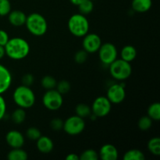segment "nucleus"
<instances>
[{"instance_id": "nucleus-1", "label": "nucleus", "mask_w": 160, "mask_h": 160, "mask_svg": "<svg viewBox=\"0 0 160 160\" xmlns=\"http://www.w3.org/2000/svg\"><path fill=\"white\" fill-rule=\"evenodd\" d=\"M4 48L6 56L14 60H20L26 58L29 55L31 49L29 43L20 37L9 38Z\"/></svg>"}, {"instance_id": "nucleus-2", "label": "nucleus", "mask_w": 160, "mask_h": 160, "mask_svg": "<svg viewBox=\"0 0 160 160\" xmlns=\"http://www.w3.org/2000/svg\"><path fill=\"white\" fill-rule=\"evenodd\" d=\"M12 99L18 107L23 109H29L34 105L36 101L35 95L31 87L20 85L14 90Z\"/></svg>"}, {"instance_id": "nucleus-3", "label": "nucleus", "mask_w": 160, "mask_h": 160, "mask_svg": "<svg viewBox=\"0 0 160 160\" xmlns=\"http://www.w3.org/2000/svg\"><path fill=\"white\" fill-rule=\"evenodd\" d=\"M25 26L31 34L37 37L43 36L48 30L46 19L38 12H33L29 16H27Z\"/></svg>"}, {"instance_id": "nucleus-4", "label": "nucleus", "mask_w": 160, "mask_h": 160, "mask_svg": "<svg viewBox=\"0 0 160 160\" xmlns=\"http://www.w3.org/2000/svg\"><path fill=\"white\" fill-rule=\"evenodd\" d=\"M67 27L70 32L73 36L83 38L89 31V22L85 15L76 13L70 17L67 23Z\"/></svg>"}, {"instance_id": "nucleus-5", "label": "nucleus", "mask_w": 160, "mask_h": 160, "mask_svg": "<svg viewBox=\"0 0 160 160\" xmlns=\"http://www.w3.org/2000/svg\"><path fill=\"white\" fill-rule=\"evenodd\" d=\"M109 67V73L114 79L117 81H124L129 78L132 73V67L131 62L123 59H116Z\"/></svg>"}, {"instance_id": "nucleus-6", "label": "nucleus", "mask_w": 160, "mask_h": 160, "mask_svg": "<svg viewBox=\"0 0 160 160\" xmlns=\"http://www.w3.org/2000/svg\"><path fill=\"white\" fill-rule=\"evenodd\" d=\"M42 103L48 110H58L62 107L63 103L62 95L55 88L47 90L42 97Z\"/></svg>"}, {"instance_id": "nucleus-7", "label": "nucleus", "mask_w": 160, "mask_h": 160, "mask_svg": "<svg viewBox=\"0 0 160 160\" xmlns=\"http://www.w3.org/2000/svg\"><path fill=\"white\" fill-rule=\"evenodd\" d=\"M85 129L84 119L78 116H71L63 122V130L67 134L71 136L78 135Z\"/></svg>"}, {"instance_id": "nucleus-8", "label": "nucleus", "mask_w": 160, "mask_h": 160, "mask_svg": "<svg viewBox=\"0 0 160 160\" xmlns=\"http://www.w3.org/2000/svg\"><path fill=\"white\" fill-rule=\"evenodd\" d=\"M99 59L104 65L109 66L117 59L118 52L117 47L110 42L102 44L98 50Z\"/></svg>"}, {"instance_id": "nucleus-9", "label": "nucleus", "mask_w": 160, "mask_h": 160, "mask_svg": "<svg viewBox=\"0 0 160 160\" xmlns=\"http://www.w3.org/2000/svg\"><path fill=\"white\" fill-rule=\"evenodd\" d=\"M92 113L95 117H105L110 112L112 109V103L106 98V96H99L94 100L92 106Z\"/></svg>"}, {"instance_id": "nucleus-10", "label": "nucleus", "mask_w": 160, "mask_h": 160, "mask_svg": "<svg viewBox=\"0 0 160 160\" xmlns=\"http://www.w3.org/2000/svg\"><path fill=\"white\" fill-rule=\"evenodd\" d=\"M106 98L112 104H120L126 98L125 88L121 84H113L109 88Z\"/></svg>"}, {"instance_id": "nucleus-11", "label": "nucleus", "mask_w": 160, "mask_h": 160, "mask_svg": "<svg viewBox=\"0 0 160 160\" xmlns=\"http://www.w3.org/2000/svg\"><path fill=\"white\" fill-rule=\"evenodd\" d=\"M83 38V49L88 53L97 52L102 45V40L99 36L95 33H88Z\"/></svg>"}, {"instance_id": "nucleus-12", "label": "nucleus", "mask_w": 160, "mask_h": 160, "mask_svg": "<svg viewBox=\"0 0 160 160\" xmlns=\"http://www.w3.org/2000/svg\"><path fill=\"white\" fill-rule=\"evenodd\" d=\"M6 141L7 145L12 148H22L24 145V137L18 131H9L6 135Z\"/></svg>"}, {"instance_id": "nucleus-13", "label": "nucleus", "mask_w": 160, "mask_h": 160, "mask_svg": "<svg viewBox=\"0 0 160 160\" xmlns=\"http://www.w3.org/2000/svg\"><path fill=\"white\" fill-rule=\"evenodd\" d=\"M12 74L2 64H0V95L9 90L12 84Z\"/></svg>"}, {"instance_id": "nucleus-14", "label": "nucleus", "mask_w": 160, "mask_h": 160, "mask_svg": "<svg viewBox=\"0 0 160 160\" xmlns=\"http://www.w3.org/2000/svg\"><path fill=\"white\" fill-rule=\"evenodd\" d=\"M118 157V150L112 144H106L102 145L98 152V158L102 160H117Z\"/></svg>"}, {"instance_id": "nucleus-15", "label": "nucleus", "mask_w": 160, "mask_h": 160, "mask_svg": "<svg viewBox=\"0 0 160 160\" xmlns=\"http://www.w3.org/2000/svg\"><path fill=\"white\" fill-rule=\"evenodd\" d=\"M9 23L14 27H21L25 25L27 15L21 10H11L8 14Z\"/></svg>"}, {"instance_id": "nucleus-16", "label": "nucleus", "mask_w": 160, "mask_h": 160, "mask_svg": "<svg viewBox=\"0 0 160 160\" xmlns=\"http://www.w3.org/2000/svg\"><path fill=\"white\" fill-rule=\"evenodd\" d=\"M36 145L37 148L40 152L47 153L51 152L54 148V143L50 138L47 136H41L37 141H36Z\"/></svg>"}, {"instance_id": "nucleus-17", "label": "nucleus", "mask_w": 160, "mask_h": 160, "mask_svg": "<svg viewBox=\"0 0 160 160\" xmlns=\"http://www.w3.org/2000/svg\"><path fill=\"white\" fill-rule=\"evenodd\" d=\"M152 6V0H132L131 2V7L134 12H146L151 9Z\"/></svg>"}, {"instance_id": "nucleus-18", "label": "nucleus", "mask_w": 160, "mask_h": 160, "mask_svg": "<svg viewBox=\"0 0 160 160\" xmlns=\"http://www.w3.org/2000/svg\"><path fill=\"white\" fill-rule=\"evenodd\" d=\"M121 59L128 62H131L134 60L137 56V50L133 45H125L120 52Z\"/></svg>"}, {"instance_id": "nucleus-19", "label": "nucleus", "mask_w": 160, "mask_h": 160, "mask_svg": "<svg viewBox=\"0 0 160 160\" xmlns=\"http://www.w3.org/2000/svg\"><path fill=\"white\" fill-rule=\"evenodd\" d=\"M28 155L26 151L21 148H12L7 154V159L9 160H27Z\"/></svg>"}, {"instance_id": "nucleus-20", "label": "nucleus", "mask_w": 160, "mask_h": 160, "mask_svg": "<svg viewBox=\"0 0 160 160\" xmlns=\"http://www.w3.org/2000/svg\"><path fill=\"white\" fill-rule=\"evenodd\" d=\"M75 112H76L77 116L84 119L90 117V115L92 114V109L85 103H79L77 105L76 108H75Z\"/></svg>"}, {"instance_id": "nucleus-21", "label": "nucleus", "mask_w": 160, "mask_h": 160, "mask_svg": "<svg viewBox=\"0 0 160 160\" xmlns=\"http://www.w3.org/2000/svg\"><path fill=\"white\" fill-rule=\"evenodd\" d=\"M145 154L139 149H130L123 156L124 160H145Z\"/></svg>"}, {"instance_id": "nucleus-22", "label": "nucleus", "mask_w": 160, "mask_h": 160, "mask_svg": "<svg viewBox=\"0 0 160 160\" xmlns=\"http://www.w3.org/2000/svg\"><path fill=\"white\" fill-rule=\"evenodd\" d=\"M148 116L155 121H158L160 119V103L153 102L148 106Z\"/></svg>"}, {"instance_id": "nucleus-23", "label": "nucleus", "mask_w": 160, "mask_h": 160, "mask_svg": "<svg viewBox=\"0 0 160 160\" xmlns=\"http://www.w3.org/2000/svg\"><path fill=\"white\" fill-rule=\"evenodd\" d=\"M148 149L152 155L159 156L160 155V138L159 137L152 138L148 142Z\"/></svg>"}, {"instance_id": "nucleus-24", "label": "nucleus", "mask_w": 160, "mask_h": 160, "mask_svg": "<svg viewBox=\"0 0 160 160\" xmlns=\"http://www.w3.org/2000/svg\"><path fill=\"white\" fill-rule=\"evenodd\" d=\"M11 119L16 124H21L22 123H23L26 119V112L24 109L20 107L16 109L11 115Z\"/></svg>"}, {"instance_id": "nucleus-25", "label": "nucleus", "mask_w": 160, "mask_h": 160, "mask_svg": "<svg viewBox=\"0 0 160 160\" xmlns=\"http://www.w3.org/2000/svg\"><path fill=\"white\" fill-rule=\"evenodd\" d=\"M152 121L153 120L148 115L144 116V117H142L139 119L138 122V128L141 131H148L152 126Z\"/></svg>"}, {"instance_id": "nucleus-26", "label": "nucleus", "mask_w": 160, "mask_h": 160, "mask_svg": "<svg viewBox=\"0 0 160 160\" xmlns=\"http://www.w3.org/2000/svg\"><path fill=\"white\" fill-rule=\"evenodd\" d=\"M41 84H42V86L45 90H51V89L56 88L57 81L53 77L46 75L42 79Z\"/></svg>"}, {"instance_id": "nucleus-27", "label": "nucleus", "mask_w": 160, "mask_h": 160, "mask_svg": "<svg viewBox=\"0 0 160 160\" xmlns=\"http://www.w3.org/2000/svg\"><path fill=\"white\" fill-rule=\"evenodd\" d=\"M78 6L80 13L83 14V15H87V14L91 13L94 9V4L92 0H86L80 5H78Z\"/></svg>"}, {"instance_id": "nucleus-28", "label": "nucleus", "mask_w": 160, "mask_h": 160, "mask_svg": "<svg viewBox=\"0 0 160 160\" xmlns=\"http://www.w3.org/2000/svg\"><path fill=\"white\" fill-rule=\"evenodd\" d=\"M79 157L81 160H97L98 153L94 149H87L83 152Z\"/></svg>"}, {"instance_id": "nucleus-29", "label": "nucleus", "mask_w": 160, "mask_h": 160, "mask_svg": "<svg viewBox=\"0 0 160 160\" xmlns=\"http://www.w3.org/2000/svg\"><path fill=\"white\" fill-rule=\"evenodd\" d=\"M56 90L62 95H65V94L68 93L70 91L71 86L69 81H66V80H62L59 82H57L56 87Z\"/></svg>"}, {"instance_id": "nucleus-30", "label": "nucleus", "mask_w": 160, "mask_h": 160, "mask_svg": "<svg viewBox=\"0 0 160 160\" xmlns=\"http://www.w3.org/2000/svg\"><path fill=\"white\" fill-rule=\"evenodd\" d=\"M26 136L32 141H37L42 136L40 130L35 127H31L26 131Z\"/></svg>"}, {"instance_id": "nucleus-31", "label": "nucleus", "mask_w": 160, "mask_h": 160, "mask_svg": "<svg viewBox=\"0 0 160 160\" xmlns=\"http://www.w3.org/2000/svg\"><path fill=\"white\" fill-rule=\"evenodd\" d=\"M11 11V3L9 0H0V16H7Z\"/></svg>"}, {"instance_id": "nucleus-32", "label": "nucleus", "mask_w": 160, "mask_h": 160, "mask_svg": "<svg viewBox=\"0 0 160 160\" xmlns=\"http://www.w3.org/2000/svg\"><path fill=\"white\" fill-rule=\"evenodd\" d=\"M88 53L87 52L84 51V49L78 51L75 53L74 56L75 62L78 64H82L84 63V62H85L88 59Z\"/></svg>"}, {"instance_id": "nucleus-33", "label": "nucleus", "mask_w": 160, "mask_h": 160, "mask_svg": "<svg viewBox=\"0 0 160 160\" xmlns=\"http://www.w3.org/2000/svg\"><path fill=\"white\" fill-rule=\"evenodd\" d=\"M63 120L60 118H54L50 122V127L55 131H59L63 128Z\"/></svg>"}, {"instance_id": "nucleus-34", "label": "nucleus", "mask_w": 160, "mask_h": 160, "mask_svg": "<svg viewBox=\"0 0 160 160\" xmlns=\"http://www.w3.org/2000/svg\"><path fill=\"white\" fill-rule=\"evenodd\" d=\"M22 84L25 86H28V87H31L34 82V78L32 74L31 73H26L23 76L22 78Z\"/></svg>"}, {"instance_id": "nucleus-35", "label": "nucleus", "mask_w": 160, "mask_h": 160, "mask_svg": "<svg viewBox=\"0 0 160 160\" xmlns=\"http://www.w3.org/2000/svg\"><path fill=\"white\" fill-rule=\"evenodd\" d=\"M6 103L4 98L0 95V120H2L6 116Z\"/></svg>"}, {"instance_id": "nucleus-36", "label": "nucleus", "mask_w": 160, "mask_h": 160, "mask_svg": "<svg viewBox=\"0 0 160 160\" xmlns=\"http://www.w3.org/2000/svg\"><path fill=\"white\" fill-rule=\"evenodd\" d=\"M9 37L8 33L4 30L0 29V45L5 46L7 42L9 41Z\"/></svg>"}, {"instance_id": "nucleus-37", "label": "nucleus", "mask_w": 160, "mask_h": 160, "mask_svg": "<svg viewBox=\"0 0 160 160\" xmlns=\"http://www.w3.org/2000/svg\"><path fill=\"white\" fill-rule=\"evenodd\" d=\"M66 159L67 160H79L80 157L79 156H78L75 153H70L68 156H66Z\"/></svg>"}, {"instance_id": "nucleus-38", "label": "nucleus", "mask_w": 160, "mask_h": 160, "mask_svg": "<svg viewBox=\"0 0 160 160\" xmlns=\"http://www.w3.org/2000/svg\"><path fill=\"white\" fill-rule=\"evenodd\" d=\"M70 1L72 4L75 5V6H78V5H80L81 3H82L83 2L86 1V0H70Z\"/></svg>"}, {"instance_id": "nucleus-39", "label": "nucleus", "mask_w": 160, "mask_h": 160, "mask_svg": "<svg viewBox=\"0 0 160 160\" xmlns=\"http://www.w3.org/2000/svg\"><path fill=\"white\" fill-rule=\"evenodd\" d=\"M5 55H6V53H5L4 46L0 45V59H2V58L5 56Z\"/></svg>"}]
</instances>
